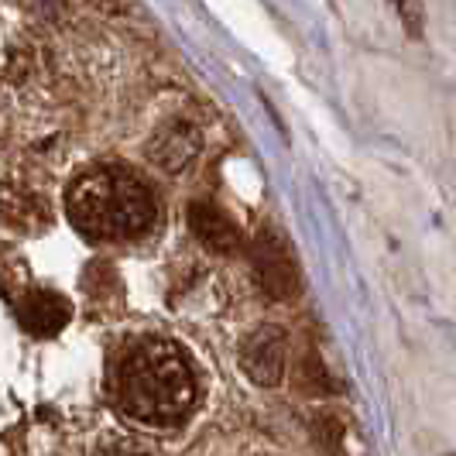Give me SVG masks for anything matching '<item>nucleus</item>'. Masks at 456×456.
<instances>
[{"label": "nucleus", "mask_w": 456, "mask_h": 456, "mask_svg": "<svg viewBox=\"0 0 456 456\" xmlns=\"http://www.w3.org/2000/svg\"><path fill=\"white\" fill-rule=\"evenodd\" d=\"M251 272L257 289L265 292L274 302H285V298H296L298 296V268H296V257L292 251L285 248V240L265 230L257 233L251 244Z\"/></svg>", "instance_id": "obj_3"}, {"label": "nucleus", "mask_w": 456, "mask_h": 456, "mask_svg": "<svg viewBox=\"0 0 456 456\" xmlns=\"http://www.w3.org/2000/svg\"><path fill=\"white\" fill-rule=\"evenodd\" d=\"M240 367L254 385H265V388L281 385L289 367V337L278 326H257L240 343Z\"/></svg>", "instance_id": "obj_4"}, {"label": "nucleus", "mask_w": 456, "mask_h": 456, "mask_svg": "<svg viewBox=\"0 0 456 456\" xmlns=\"http://www.w3.org/2000/svg\"><path fill=\"white\" fill-rule=\"evenodd\" d=\"M320 443L330 450L333 456H340V443H343V433H340V422L337 419H322L320 422Z\"/></svg>", "instance_id": "obj_9"}, {"label": "nucleus", "mask_w": 456, "mask_h": 456, "mask_svg": "<svg viewBox=\"0 0 456 456\" xmlns=\"http://www.w3.org/2000/svg\"><path fill=\"white\" fill-rule=\"evenodd\" d=\"M14 313L31 337H55L72 320V302L52 289H31L28 296L18 298Z\"/></svg>", "instance_id": "obj_5"}, {"label": "nucleus", "mask_w": 456, "mask_h": 456, "mask_svg": "<svg viewBox=\"0 0 456 456\" xmlns=\"http://www.w3.org/2000/svg\"><path fill=\"white\" fill-rule=\"evenodd\" d=\"M196 151H200V134L189 124H168L148 144L151 161L165 172H183L185 165L196 159Z\"/></svg>", "instance_id": "obj_7"}, {"label": "nucleus", "mask_w": 456, "mask_h": 456, "mask_svg": "<svg viewBox=\"0 0 456 456\" xmlns=\"http://www.w3.org/2000/svg\"><path fill=\"white\" fill-rule=\"evenodd\" d=\"M103 456H151V453L134 450V446H117V450H110V453H103Z\"/></svg>", "instance_id": "obj_10"}, {"label": "nucleus", "mask_w": 456, "mask_h": 456, "mask_svg": "<svg viewBox=\"0 0 456 456\" xmlns=\"http://www.w3.org/2000/svg\"><path fill=\"white\" fill-rule=\"evenodd\" d=\"M189 227H192V233L200 237V244H203L206 251H213V254L240 251V240H244V237H240L237 224L230 220L220 206L192 203L189 206Z\"/></svg>", "instance_id": "obj_6"}, {"label": "nucleus", "mask_w": 456, "mask_h": 456, "mask_svg": "<svg viewBox=\"0 0 456 456\" xmlns=\"http://www.w3.org/2000/svg\"><path fill=\"white\" fill-rule=\"evenodd\" d=\"M395 7H398V14H402V21L409 28V35H422V0H395Z\"/></svg>", "instance_id": "obj_8"}, {"label": "nucleus", "mask_w": 456, "mask_h": 456, "mask_svg": "<svg viewBox=\"0 0 456 456\" xmlns=\"http://www.w3.org/2000/svg\"><path fill=\"white\" fill-rule=\"evenodd\" d=\"M66 213L90 240H131L155 224V192L127 168H93L69 185Z\"/></svg>", "instance_id": "obj_2"}, {"label": "nucleus", "mask_w": 456, "mask_h": 456, "mask_svg": "<svg viewBox=\"0 0 456 456\" xmlns=\"http://www.w3.org/2000/svg\"><path fill=\"white\" fill-rule=\"evenodd\" d=\"M114 395L120 411L134 422L172 429L196 409V374L179 346L144 340L124 350L114 374Z\"/></svg>", "instance_id": "obj_1"}]
</instances>
